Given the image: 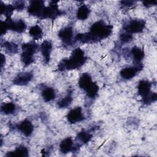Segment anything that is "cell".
<instances>
[{
  "label": "cell",
  "instance_id": "1",
  "mask_svg": "<svg viewBox=\"0 0 157 157\" xmlns=\"http://www.w3.org/2000/svg\"><path fill=\"white\" fill-rule=\"evenodd\" d=\"M113 26L107 25L102 20L94 23L86 33H79L75 37V40L82 44L96 42L108 37L112 33Z\"/></svg>",
  "mask_w": 157,
  "mask_h": 157
},
{
  "label": "cell",
  "instance_id": "2",
  "mask_svg": "<svg viewBox=\"0 0 157 157\" xmlns=\"http://www.w3.org/2000/svg\"><path fill=\"white\" fill-rule=\"evenodd\" d=\"M86 59L84 52L80 48H77L72 52L69 58L63 59L59 62L58 69L59 71H63L78 69L84 64Z\"/></svg>",
  "mask_w": 157,
  "mask_h": 157
},
{
  "label": "cell",
  "instance_id": "3",
  "mask_svg": "<svg viewBox=\"0 0 157 157\" xmlns=\"http://www.w3.org/2000/svg\"><path fill=\"white\" fill-rule=\"evenodd\" d=\"M78 86L90 98H94L98 94L99 86L96 82L92 81L91 77L88 74L84 73L80 76L78 80Z\"/></svg>",
  "mask_w": 157,
  "mask_h": 157
},
{
  "label": "cell",
  "instance_id": "4",
  "mask_svg": "<svg viewBox=\"0 0 157 157\" xmlns=\"http://www.w3.org/2000/svg\"><path fill=\"white\" fill-rule=\"evenodd\" d=\"M151 83L148 80H142L139 82L138 94L142 97V101L145 104H149L156 101V93L151 91Z\"/></svg>",
  "mask_w": 157,
  "mask_h": 157
},
{
  "label": "cell",
  "instance_id": "5",
  "mask_svg": "<svg viewBox=\"0 0 157 157\" xmlns=\"http://www.w3.org/2000/svg\"><path fill=\"white\" fill-rule=\"evenodd\" d=\"M38 48L39 45L34 41H31L22 44L21 60L25 66H28L34 62L33 56Z\"/></svg>",
  "mask_w": 157,
  "mask_h": 157
},
{
  "label": "cell",
  "instance_id": "6",
  "mask_svg": "<svg viewBox=\"0 0 157 157\" xmlns=\"http://www.w3.org/2000/svg\"><path fill=\"white\" fill-rule=\"evenodd\" d=\"M57 3L58 1H51L48 6H45L40 18H50L54 20L58 17L64 14V12L59 9Z\"/></svg>",
  "mask_w": 157,
  "mask_h": 157
},
{
  "label": "cell",
  "instance_id": "7",
  "mask_svg": "<svg viewBox=\"0 0 157 157\" xmlns=\"http://www.w3.org/2000/svg\"><path fill=\"white\" fill-rule=\"evenodd\" d=\"M145 26V21L141 19H135L129 21L123 25V29L129 33H137L143 31Z\"/></svg>",
  "mask_w": 157,
  "mask_h": 157
},
{
  "label": "cell",
  "instance_id": "8",
  "mask_svg": "<svg viewBox=\"0 0 157 157\" xmlns=\"http://www.w3.org/2000/svg\"><path fill=\"white\" fill-rule=\"evenodd\" d=\"M45 7L43 1H31L27 9V11L29 15L40 18Z\"/></svg>",
  "mask_w": 157,
  "mask_h": 157
},
{
  "label": "cell",
  "instance_id": "9",
  "mask_svg": "<svg viewBox=\"0 0 157 157\" xmlns=\"http://www.w3.org/2000/svg\"><path fill=\"white\" fill-rule=\"evenodd\" d=\"M5 21L7 23L9 29L18 33H23L27 28L26 23L21 19L18 20L17 21H13L10 18H6Z\"/></svg>",
  "mask_w": 157,
  "mask_h": 157
},
{
  "label": "cell",
  "instance_id": "10",
  "mask_svg": "<svg viewBox=\"0 0 157 157\" xmlns=\"http://www.w3.org/2000/svg\"><path fill=\"white\" fill-rule=\"evenodd\" d=\"M142 68L143 66L142 63L134 64V66L132 67H128L122 69L120 74L123 78L126 80H129L133 78L136 75V73L141 71Z\"/></svg>",
  "mask_w": 157,
  "mask_h": 157
},
{
  "label": "cell",
  "instance_id": "11",
  "mask_svg": "<svg viewBox=\"0 0 157 157\" xmlns=\"http://www.w3.org/2000/svg\"><path fill=\"white\" fill-rule=\"evenodd\" d=\"M67 119L71 124H74L83 120L85 117L82 114V108L80 107H77L71 109L67 115Z\"/></svg>",
  "mask_w": 157,
  "mask_h": 157
},
{
  "label": "cell",
  "instance_id": "12",
  "mask_svg": "<svg viewBox=\"0 0 157 157\" xmlns=\"http://www.w3.org/2000/svg\"><path fill=\"white\" fill-rule=\"evenodd\" d=\"M58 37L64 44L70 45L73 38L72 28L71 26H67L61 29L58 33Z\"/></svg>",
  "mask_w": 157,
  "mask_h": 157
},
{
  "label": "cell",
  "instance_id": "13",
  "mask_svg": "<svg viewBox=\"0 0 157 157\" xmlns=\"http://www.w3.org/2000/svg\"><path fill=\"white\" fill-rule=\"evenodd\" d=\"M33 77V74L31 72H21L15 77L13 83L16 85H26L32 80Z\"/></svg>",
  "mask_w": 157,
  "mask_h": 157
},
{
  "label": "cell",
  "instance_id": "14",
  "mask_svg": "<svg viewBox=\"0 0 157 157\" xmlns=\"http://www.w3.org/2000/svg\"><path fill=\"white\" fill-rule=\"evenodd\" d=\"M40 49L45 64H48L50 59V54L52 50V44L50 40H44L40 46Z\"/></svg>",
  "mask_w": 157,
  "mask_h": 157
},
{
  "label": "cell",
  "instance_id": "15",
  "mask_svg": "<svg viewBox=\"0 0 157 157\" xmlns=\"http://www.w3.org/2000/svg\"><path fill=\"white\" fill-rule=\"evenodd\" d=\"M17 128L26 137L31 136L34 130V126L32 123L28 119H25L22 121L19 124L17 125Z\"/></svg>",
  "mask_w": 157,
  "mask_h": 157
},
{
  "label": "cell",
  "instance_id": "16",
  "mask_svg": "<svg viewBox=\"0 0 157 157\" xmlns=\"http://www.w3.org/2000/svg\"><path fill=\"white\" fill-rule=\"evenodd\" d=\"M73 148L74 142L72 139L70 137L63 139L59 144V150L61 153L64 154L73 151Z\"/></svg>",
  "mask_w": 157,
  "mask_h": 157
},
{
  "label": "cell",
  "instance_id": "17",
  "mask_svg": "<svg viewBox=\"0 0 157 157\" xmlns=\"http://www.w3.org/2000/svg\"><path fill=\"white\" fill-rule=\"evenodd\" d=\"M6 156H19V157H27L28 156V150L25 146L20 145L15 148V150L9 151L6 154Z\"/></svg>",
  "mask_w": 157,
  "mask_h": 157
},
{
  "label": "cell",
  "instance_id": "18",
  "mask_svg": "<svg viewBox=\"0 0 157 157\" xmlns=\"http://www.w3.org/2000/svg\"><path fill=\"white\" fill-rule=\"evenodd\" d=\"M131 53L133 56L134 64H137L141 63V61L144 58V52L142 49L135 46L131 48Z\"/></svg>",
  "mask_w": 157,
  "mask_h": 157
},
{
  "label": "cell",
  "instance_id": "19",
  "mask_svg": "<svg viewBox=\"0 0 157 157\" xmlns=\"http://www.w3.org/2000/svg\"><path fill=\"white\" fill-rule=\"evenodd\" d=\"M42 96L45 102L52 101L56 97L55 91L52 87H47L42 91Z\"/></svg>",
  "mask_w": 157,
  "mask_h": 157
},
{
  "label": "cell",
  "instance_id": "20",
  "mask_svg": "<svg viewBox=\"0 0 157 157\" xmlns=\"http://www.w3.org/2000/svg\"><path fill=\"white\" fill-rule=\"evenodd\" d=\"M15 10L13 5L4 4L2 1H0V13L1 15H4L6 18H10Z\"/></svg>",
  "mask_w": 157,
  "mask_h": 157
},
{
  "label": "cell",
  "instance_id": "21",
  "mask_svg": "<svg viewBox=\"0 0 157 157\" xmlns=\"http://www.w3.org/2000/svg\"><path fill=\"white\" fill-rule=\"evenodd\" d=\"M90 13V10L89 7L85 4H82L77 10V18L80 20H86Z\"/></svg>",
  "mask_w": 157,
  "mask_h": 157
},
{
  "label": "cell",
  "instance_id": "22",
  "mask_svg": "<svg viewBox=\"0 0 157 157\" xmlns=\"http://www.w3.org/2000/svg\"><path fill=\"white\" fill-rule=\"evenodd\" d=\"M42 29L38 25L31 26L29 29V34L33 40H39L42 37Z\"/></svg>",
  "mask_w": 157,
  "mask_h": 157
},
{
  "label": "cell",
  "instance_id": "23",
  "mask_svg": "<svg viewBox=\"0 0 157 157\" xmlns=\"http://www.w3.org/2000/svg\"><path fill=\"white\" fill-rule=\"evenodd\" d=\"M92 136H93L91 134L83 129L77 134L76 139L82 142V144H86L91 140Z\"/></svg>",
  "mask_w": 157,
  "mask_h": 157
},
{
  "label": "cell",
  "instance_id": "24",
  "mask_svg": "<svg viewBox=\"0 0 157 157\" xmlns=\"http://www.w3.org/2000/svg\"><path fill=\"white\" fill-rule=\"evenodd\" d=\"M16 110L15 105L13 102L4 103L1 105V111L5 115L12 114Z\"/></svg>",
  "mask_w": 157,
  "mask_h": 157
},
{
  "label": "cell",
  "instance_id": "25",
  "mask_svg": "<svg viewBox=\"0 0 157 157\" xmlns=\"http://www.w3.org/2000/svg\"><path fill=\"white\" fill-rule=\"evenodd\" d=\"M72 98L71 96V93L68 94L67 96H66L64 98L61 99L60 101H59L57 103L58 107L60 109H64L67 107H69L72 102Z\"/></svg>",
  "mask_w": 157,
  "mask_h": 157
},
{
  "label": "cell",
  "instance_id": "26",
  "mask_svg": "<svg viewBox=\"0 0 157 157\" xmlns=\"http://www.w3.org/2000/svg\"><path fill=\"white\" fill-rule=\"evenodd\" d=\"M3 46L6 52L10 54H15L18 52V45L12 42H4Z\"/></svg>",
  "mask_w": 157,
  "mask_h": 157
},
{
  "label": "cell",
  "instance_id": "27",
  "mask_svg": "<svg viewBox=\"0 0 157 157\" xmlns=\"http://www.w3.org/2000/svg\"><path fill=\"white\" fill-rule=\"evenodd\" d=\"M132 38H133V36H132V34L129 33L126 31L121 33L120 35V40L123 43L129 42L131 40H132Z\"/></svg>",
  "mask_w": 157,
  "mask_h": 157
},
{
  "label": "cell",
  "instance_id": "28",
  "mask_svg": "<svg viewBox=\"0 0 157 157\" xmlns=\"http://www.w3.org/2000/svg\"><path fill=\"white\" fill-rule=\"evenodd\" d=\"M13 6L15 10H22L25 7V2L23 1H14L13 4Z\"/></svg>",
  "mask_w": 157,
  "mask_h": 157
},
{
  "label": "cell",
  "instance_id": "29",
  "mask_svg": "<svg viewBox=\"0 0 157 157\" xmlns=\"http://www.w3.org/2000/svg\"><path fill=\"white\" fill-rule=\"evenodd\" d=\"M8 27L7 25V23L5 21H2L1 23V35L2 36L6 34L7 31L8 30Z\"/></svg>",
  "mask_w": 157,
  "mask_h": 157
},
{
  "label": "cell",
  "instance_id": "30",
  "mask_svg": "<svg viewBox=\"0 0 157 157\" xmlns=\"http://www.w3.org/2000/svg\"><path fill=\"white\" fill-rule=\"evenodd\" d=\"M156 2H157L156 1H143L144 6L145 7H151L153 6H155L156 4Z\"/></svg>",
  "mask_w": 157,
  "mask_h": 157
},
{
  "label": "cell",
  "instance_id": "31",
  "mask_svg": "<svg viewBox=\"0 0 157 157\" xmlns=\"http://www.w3.org/2000/svg\"><path fill=\"white\" fill-rule=\"evenodd\" d=\"M121 5H122L123 7H129L132 5L135 2V1H121Z\"/></svg>",
  "mask_w": 157,
  "mask_h": 157
},
{
  "label": "cell",
  "instance_id": "32",
  "mask_svg": "<svg viewBox=\"0 0 157 157\" xmlns=\"http://www.w3.org/2000/svg\"><path fill=\"white\" fill-rule=\"evenodd\" d=\"M6 63V57L3 54H1V68L2 69Z\"/></svg>",
  "mask_w": 157,
  "mask_h": 157
}]
</instances>
